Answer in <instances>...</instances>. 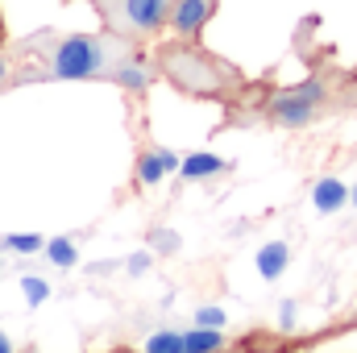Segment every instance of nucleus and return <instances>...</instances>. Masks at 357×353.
Listing matches in <instances>:
<instances>
[{
    "mask_svg": "<svg viewBox=\"0 0 357 353\" xmlns=\"http://www.w3.org/2000/svg\"><path fill=\"white\" fill-rule=\"evenodd\" d=\"M38 59L46 63V80H112L133 54L137 42L100 29V33H42L33 38Z\"/></svg>",
    "mask_w": 357,
    "mask_h": 353,
    "instance_id": "nucleus-1",
    "label": "nucleus"
},
{
    "mask_svg": "<svg viewBox=\"0 0 357 353\" xmlns=\"http://www.w3.org/2000/svg\"><path fill=\"white\" fill-rule=\"evenodd\" d=\"M154 67H158L178 91H187V96H225L229 84L237 80L220 59H212L208 50H199V46H191V42H183V38L167 42V46L158 50Z\"/></svg>",
    "mask_w": 357,
    "mask_h": 353,
    "instance_id": "nucleus-2",
    "label": "nucleus"
},
{
    "mask_svg": "<svg viewBox=\"0 0 357 353\" xmlns=\"http://www.w3.org/2000/svg\"><path fill=\"white\" fill-rule=\"evenodd\" d=\"M91 8L100 13L104 29L129 38V42H150L171 25L175 0H88Z\"/></svg>",
    "mask_w": 357,
    "mask_h": 353,
    "instance_id": "nucleus-3",
    "label": "nucleus"
},
{
    "mask_svg": "<svg viewBox=\"0 0 357 353\" xmlns=\"http://www.w3.org/2000/svg\"><path fill=\"white\" fill-rule=\"evenodd\" d=\"M324 96H328V88H324L320 80H307V84H299V88L274 91L270 104H266V117L274 125H282V129H303V125H312V121L320 117Z\"/></svg>",
    "mask_w": 357,
    "mask_h": 353,
    "instance_id": "nucleus-4",
    "label": "nucleus"
},
{
    "mask_svg": "<svg viewBox=\"0 0 357 353\" xmlns=\"http://www.w3.org/2000/svg\"><path fill=\"white\" fill-rule=\"evenodd\" d=\"M216 13V0H175V13H171V33L183 38V42H195L204 33V25L212 21Z\"/></svg>",
    "mask_w": 357,
    "mask_h": 353,
    "instance_id": "nucleus-5",
    "label": "nucleus"
},
{
    "mask_svg": "<svg viewBox=\"0 0 357 353\" xmlns=\"http://www.w3.org/2000/svg\"><path fill=\"white\" fill-rule=\"evenodd\" d=\"M178 154H171V150H162V146H154V150H146L142 158H137V183L142 187H158L167 175H175L178 171Z\"/></svg>",
    "mask_w": 357,
    "mask_h": 353,
    "instance_id": "nucleus-6",
    "label": "nucleus"
},
{
    "mask_svg": "<svg viewBox=\"0 0 357 353\" xmlns=\"http://www.w3.org/2000/svg\"><path fill=\"white\" fill-rule=\"evenodd\" d=\"M154 71H158V67H154V63H150V59L137 50V54H133V59H129V63H125V67H121V71H116L108 84H116V88H125V91H133V96H142V91L154 84Z\"/></svg>",
    "mask_w": 357,
    "mask_h": 353,
    "instance_id": "nucleus-7",
    "label": "nucleus"
},
{
    "mask_svg": "<svg viewBox=\"0 0 357 353\" xmlns=\"http://www.w3.org/2000/svg\"><path fill=\"white\" fill-rule=\"evenodd\" d=\"M349 195H354V187H345L341 179H320L316 187H312V204H316V212H324V216H333V212H341L345 204H349Z\"/></svg>",
    "mask_w": 357,
    "mask_h": 353,
    "instance_id": "nucleus-8",
    "label": "nucleus"
},
{
    "mask_svg": "<svg viewBox=\"0 0 357 353\" xmlns=\"http://www.w3.org/2000/svg\"><path fill=\"white\" fill-rule=\"evenodd\" d=\"M229 171V163L225 158H216V154H187L183 163H178V175L187 179H216V175H225Z\"/></svg>",
    "mask_w": 357,
    "mask_h": 353,
    "instance_id": "nucleus-9",
    "label": "nucleus"
},
{
    "mask_svg": "<svg viewBox=\"0 0 357 353\" xmlns=\"http://www.w3.org/2000/svg\"><path fill=\"white\" fill-rule=\"evenodd\" d=\"M291 262V250H287V241H266L262 250H258V274L274 283V278H282V270Z\"/></svg>",
    "mask_w": 357,
    "mask_h": 353,
    "instance_id": "nucleus-10",
    "label": "nucleus"
},
{
    "mask_svg": "<svg viewBox=\"0 0 357 353\" xmlns=\"http://www.w3.org/2000/svg\"><path fill=\"white\" fill-rule=\"evenodd\" d=\"M225 345L229 341H225L220 329H199L195 324V329L183 333V353H225Z\"/></svg>",
    "mask_w": 357,
    "mask_h": 353,
    "instance_id": "nucleus-11",
    "label": "nucleus"
},
{
    "mask_svg": "<svg viewBox=\"0 0 357 353\" xmlns=\"http://www.w3.org/2000/svg\"><path fill=\"white\" fill-rule=\"evenodd\" d=\"M46 258H50V266H59V270H71V266L79 262V250H75L71 237H50L46 241Z\"/></svg>",
    "mask_w": 357,
    "mask_h": 353,
    "instance_id": "nucleus-12",
    "label": "nucleus"
},
{
    "mask_svg": "<svg viewBox=\"0 0 357 353\" xmlns=\"http://www.w3.org/2000/svg\"><path fill=\"white\" fill-rule=\"evenodd\" d=\"M21 291H25V303H29V308H42V303L50 299V283L38 278V274H25V278H21Z\"/></svg>",
    "mask_w": 357,
    "mask_h": 353,
    "instance_id": "nucleus-13",
    "label": "nucleus"
},
{
    "mask_svg": "<svg viewBox=\"0 0 357 353\" xmlns=\"http://www.w3.org/2000/svg\"><path fill=\"white\" fill-rule=\"evenodd\" d=\"M142 353H183V333H154Z\"/></svg>",
    "mask_w": 357,
    "mask_h": 353,
    "instance_id": "nucleus-14",
    "label": "nucleus"
},
{
    "mask_svg": "<svg viewBox=\"0 0 357 353\" xmlns=\"http://www.w3.org/2000/svg\"><path fill=\"white\" fill-rule=\"evenodd\" d=\"M4 246H8V250H17V254H38V250H46V241H42L38 233H8V237H4Z\"/></svg>",
    "mask_w": 357,
    "mask_h": 353,
    "instance_id": "nucleus-15",
    "label": "nucleus"
},
{
    "mask_svg": "<svg viewBox=\"0 0 357 353\" xmlns=\"http://www.w3.org/2000/svg\"><path fill=\"white\" fill-rule=\"evenodd\" d=\"M225 320H229L225 308H199V312H195V324H199V329H225Z\"/></svg>",
    "mask_w": 357,
    "mask_h": 353,
    "instance_id": "nucleus-16",
    "label": "nucleus"
},
{
    "mask_svg": "<svg viewBox=\"0 0 357 353\" xmlns=\"http://www.w3.org/2000/svg\"><path fill=\"white\" fill-rule=\"evenodd\" d=\"M17 84V59L13 54H0V91Z\"/></svg>",
    "mask_w": 357,
    "mask_h": 353,
    "instance_id": "nucleus-17",
    "label": "nucleus"
},
{
    "mask_svg": "<svg viewBox=\"0 0 357 353\" xmlns=\"http://www.w3.org/2000/svg\"><path fill=\"white\" fill-rule=\"evenodd\" d=\"M0 353H13V341H8V333H0Z\"/></svg>",
    "mask_w": 357,
    "mask_h": 353,
    "instance_id": "nucleus-18",
    "label": "nucleus"
},
{
    "mask_svg": "<svg viewBox=\"0 0 357 353\" xmlns=\"http://www.w3.org/2000/svg\"><path fill=\"white\" fill-rule=\"evenodd\" d=\"M349 204H354V208H357V187H354V195H349Z\"/></svg>",
    "mask_w": 357,
    "mask_h": 353,
    "instance_id": "nucleus-19",
    "label": "nucleus"
}]
</instances>
